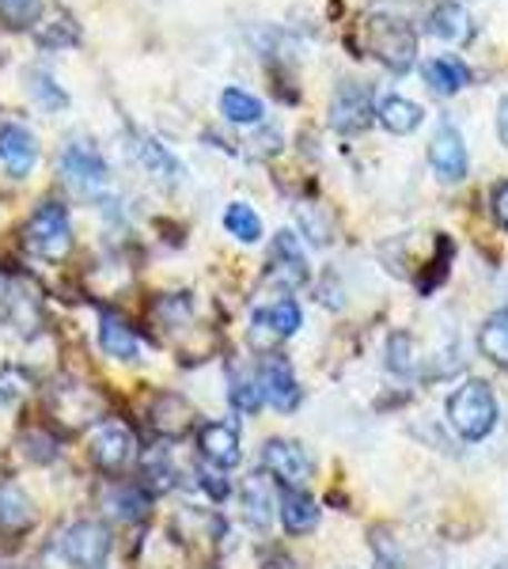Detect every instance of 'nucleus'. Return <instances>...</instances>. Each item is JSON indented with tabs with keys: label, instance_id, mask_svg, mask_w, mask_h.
Here are the masks:
<instances>
[{
	"label": "nucleus",
	"instance_id": "1",
	"mask_svg": "<svg viewBox=\"0 0 508 569\" xmlns=\"http://www.w3.org/2000/svg\"><path fill=\"white\" fill-rule=\"evenodd\" d=\"M357 46L391 72H410L418 58V34L399 16H365L357 27Z\"/></svg>",
	"mask_w": 508,
	"mask_h": 569
},
{
	"label": "nucleus",
	"instance_id": "2",
	"mask_svg": "<svg viewBox=\"0 0 508 569\" xmlns=\"http://www.w3.org/2000/svg\"><path fill=\"white\" fill-rule=\"evenodd\" d=\"M448 421L464 440H482L497 426V399L486 380H467L448 399Z\"/></svg>",
	"mask_w": 508,
	"mask_h": 569
},
{
	"label": "nucleus",
	"instance_id": "3",
	"mask_svg": "<svg viewBox=\"0 0 508 569\" xmlns=\"http://www.w3.org/2000/svg\"><path fill=\"white\" fill-rule=\"evenodd\" d=\"M23 243L34 259H46V262H61L72 247V220H69V209L58 206V201H42L39 209L31 213L23 228Z\"/></svg>",
	"mask_w": 508,
	"mask_h": 569
},
{
	"label": "nucleus",
	"instance_id": "4",
	"mask_svg": "<svg viewBox=\"0 0 508 569\" xmlns=\"http://www.w3.org/2000/svg\"><path fill=\"white\" fill-rule=\"evenodd\" d=\"M58 555L69 569H103L110 558V531L96 520H77L58 536Z\"/></svg>",
	"mask_w": 508,
	"mask_h": 569
},
{
	"label": "nucleus",
	"instance_id": "5",
	"mask_svg": "<svg viewBox=\"0 0 508 569\" xmlns=\"http://www.w3.org/2000/svg\"><path fill=\"white\" fill-rule=\"evenodd\" d=\"M58 171L77 190H84V194H96V190L110 187V168H107L103 152H99L96 144H88V141H69V144H64L61 156H58Z\"/></svg>",
	"mask_w": 508,
	"mask_h": 569
},
{
	"label": "nucleus",
	"instance_id": "6",
	"mask_svg": "<svg viewBox=\"0 0 508 569\" xmlns=\"http://www.w3.org/2000/svg\"><path fill=\"white\" fill-rule=\"evenodd\" d=\"M376 118V103H372V91L365 84H353V80H346L335 99H330V126H335L338 133L353 137L360 130H368Z\"/></svg>",
	"mask_w": 508,
	"mask_h": 569
},
{
	"label": "nucleus",
	"instance_id": "7",
	"mask_svg": "<svg viewBox=\"0 0 508 569\" xmlns=\"http://www.w3.org/2000/svg\"><path fill=\"white\" fill-rule=\"evenodd\" d=\"M262 471L273 475V479L281 486H289V490H303V482L311 479V460L300 445H292V440H266Z\"/></svg>",
	"mask_w": 508,
	"mask_h": 569
},
{
	"label": "nucleus",
	"instance_id": "8",
	"mask_svg": "<svg viewBox=\"0 0 508 569\" xmlns=\"http://www.w3.org/2000/svg\"><path fill=\"white\" fill-rule=\"evenodd\" d=\"M258 383H262L266 402H270L273 410H292L300 402V380H297V372H292L289 357H281V353L262 357V365H258Z\"/></svg>",
	"mask_w": 508,
	"mask_h": 569
},
{
	"label": "nucleus",
	"instance_id": "9",
	"mask_svg": "<svg viewBox=\"0 0 508 569\" xmlns=\"http://www.w3.org/2000/svg\"><path fill=\"white\" fill-rule=\"evenodd\" d=\"M429 163L437 171L440 182H459L467 179V144L459 137L456 126H440L429 141Z\"/></svg>",
	"mask_w": 508,
	"mask_h": 569
},
{
	"label": "nucleus",
	"instance_id": "10",
	"mask_svg": "<svg viewBox=\"0 0 508 569\" xmlns=\"http://www.w3.org/2000/svg\"><path fill=\"white\" fill-rule=\"evenodd\" d=\"M91 463L103 467V471H118L133 460V433L118 421H103V426L91 433Z\"/></svg>",
	"mask_w": 508,
	"mask_h": 569
},
{
	"label": "nucleus",
	"instance_id": "11",
	"mask_svg": "<svg viewBox=\"0 0 508 569\" xmlns=\"http://www.w3.org/2000/svg\"><path fill=\"white\" fill-rule=\"evenodd\" d=\"M198 452H201V460L209 467H217V471H232V467L243 460V452H239V433L232 426H225V421H209V426L198 429Z\"/></svg>",
	"mask_w": 508,
	"mask_h": 569
},
{
	"label": "nucleus",
	"instance_id": "12",
	"mask_svg": "<svg viewBox=\"0 0 508 569\" xmlns=\"http://www.w3.org/2000/svg\"><path fill=\"white\" fill-rule=\"evenodd\" d=\"M129 152L141 160V168L149 171L156 182H168V187H179L182 176H187V168H182L179 160H175L171 149H163L160 141H152V137L145 133H133L129 137Z\"/></svg>",
	"mask_w": 508,
	"mask_h": 569
},
{
	"label": "nucleus",
	"instance_id": "13",
	"mask_svg": "<svg viewBox=\"0 0 508 569\" xmlns=\"http://www.w3.org/2000/svg\"><path fill=\"white\" fill-rule=\"evenodd\" d=\"M303 316H300V305L297 300H277V305H266V308H255L251 316V338H273V342H281V338H292L300 330Z\"/></svg>",
	"mask_w": 508,
	"mask_h": 569
},
{
	"label": "nucleus",
	"instance_id": "14",
	"mask_svg": "<svg viewBox=\"0 0 508 569\" xmlns=\"http://www.w3.org/2000/svg\"><path fill=\"white\" fill-rule=\"evenodd\" d=\"M34 160H39V144H34V137L27 133L23 126H4V130H0V163L8 168V176L12 179L31 176Z\"/></svg>",
	"mask_w": 508,
	"mask_h": 569
},
{
	"label": "nucleus",
	"instance_id": "15",
	"mask_svg": "<svg viewBox=\"0 0 508 569\" xmlns=\"http://www.w3.org/2000/svg\"><path fill=\"white\" fill-rule=\"evenodd\" d=\"M99 350H103L107 357H114V361H137L141 357V338H137V330L126 323V319L110 316V311H103L99 316Z\"/></svg>",
	"mask_w": 508,
	"mask_h": 569
},
{
	"label": "nucleus",
	"instance_id": "16",
	"mask_svg": "<svg viewBox=\"0 0 508 569\" xmlns=\"http://www.w3.org/2000/svg\"><path fill=\"white\" fill-rule=\"evenodd\" d=\"M277 517H281L285 531H292V536H308V531H316V525H319V505L311 501L303 490H289V486H281Z\"/></svg>",
	"mask_w": 508,
	"mask_h": 569
},
{
	"label": "nucleus",
	"instance_id": "17",
	"mask_svg": "<svg viewBox=\"0 0 508 569\" xmlns=\"http://www.w3.org/2000/svg\"><path fill=\"white\" fill-rule=\"evenodd\" d=\"M273 278H281L285 284H300L308 278V259L292 232H277L273 240Z\"/></svg>",
	"mask_w": 508,
	"mask_h": 569
},
{
	"label": "nucleus",
	"instance_id": "18",
	"mask_svg": "<svg viewBox=\"0 0 508 569\" xmlns=\"http://www.w3.org/2000/svg\"><path fill=\"white\" fill-rule=\"evenodd\" d=\"M429 31L437 34L440 42H467L470 39V16L464 4L456 0H445V4L432 8L429 16Z\"/></svg>",
	"mask_w": 508,
	"mask_h": 569
},
{
	"label": "nucleus",
	"instance_id": "19",
	"mask_svg": "<svg viewBox=\"0 0 508 569\" xmlns=\"http://www.w3.org/2000/svg\"><path fill=\"white\" fill-rule=\"evenodd\" d=\"M376 118H380V126L387 133H414L421 126L425 110L418 103H410V99L402 96H387L380 107H376Z\"/></svg>",
	"mask_w": 508,
	"mask_h": 569
},
{
	"label": "nucleus",
	"instance_id": "20",
	"mask_svg": "<svg viewBox=\"0 0 508 569\" xmlns=\"http://www.w3.org/2000/svg\"><path fill=\"white\" fill-rule=\"evenodd\" d=\"M425 84L437 91V96H456L459 88L470 84V72H467L464 61L437 58V61H429V66H425Z\"/></svg>",
	"mask_w": 508,
	"mask_h": 569
},
{
	"label": "nucleus",
	"instance_id": "21",
	"mask_svg": "<svg viewBox=\"0 0 508 569\" xmlns=\"http://www.w3.org/2000/svg\"><path fill=\"white\" fill-rule=\"evenodd\" d=\"M243 517L247 525H251L255 531H266L273 525V498H270V486H266V479H247L243 486Z\"/></svg>",
	"mask_w": 508,
	"mask_h": 569
},
{
	"label": "nucleus",
	"instance_id": "22",
	"mask_svg": "<svg viewBox=\"0 0 508 569\" xmlns=\"http://www.w3.org/2000/svg\"><path fill=\"white\" fill-rule=\"evenodd\" d=\"M220 114L228 118V122H236V126H255V122H262V99H255L251 91H243V88H225L220 91Z\"/></svg>",
	"mask_w": 508,
	"mask_h": 569
},
{
	"label": "nucleus",
	"instance_id": "23",
	"mask_svg": "<svg viewBox=\"0 0 508 569\" xmlns=\"http://www.w3.org/2000/svg\"><path fill=\"white\" fill-rule=\"evenodd\" d=\"M478 350L494 365L508 369V311H494V316L486 319L482 330H478Z\"/></svg>",
	"mask_w": 508,
	"mask_h": 569
},
{
	"label": "nucleus",
	"instance_id": "24",
	"mask_svg": "<svg viewBox=\"0 0 508 569\" xmlns=\"http://www.w3.org/2000/svg\"><path fill=\"white\" fill-rule=\"evenodd\" d=\"M31 525V501L23 498L20 486L0 482V531H23Z\"/></svg>",
	"mask_w": 508,
	"mask_h": 569
},
{
	"label": "nucleus",
	"instance_id": "25",
	"mask_svg": "<svg viewBox=\"0 0 508 569\" xmlns=\"http://www.w3.org/2000/svg\"><path fill=\"white\" fill-rule=\"evenodd\" d=\"M225 228H228V236H236L239 243L262 240V217H258L247 201H232V206L225 209Z\"/></svg>",
	"mask_w": 508,
	"mask_h": 569
},
{
	"label": "nucleus",
	"instance_id": "26",
	"mask_svg": "<svg viewBox=\"0 0 508 569\" xmlns=\"http://www.w3.org/2000/svg\"><path fill=\"white\" fill-rule=\"evenodd\" d=\"M141 479L149 490H171L179 471H175V460L168 448H152V452L141 456Z\"/></svg>",
	"mask_w": 508,
	"mask_h": 569
},
{
	"label": "nucleus",
	"instance_id": "27",
	"mask_svg": "<svg viewBox=\"0 0 508 569\" xmlns=\"http://www.w3.org/2000/svg\"><path fill=\"white\" fill-rule=\"evenodd\" d=\"M228 402H232L236 410H243V415H258L266 402V391H262V383H258V376L236 372L232 383H228Z\"/></svg>",
	"mask_w": 508,
	"mask_h": 569
},
{
	"label": "nucleus",
	"instance_id": "28",
	"mask_svg": "<svg viewBox=\"0 0 508 569\" xmlns=\"http://www.w3.org/2000/svg\"><path fill=\"white\" fill-rule=\"evenodd\" d=\"M110 512H114L118 520H126V525H133V520H141L145 512H149V501H145L141 490H133V486H118V490H110Z\"/></svg>",
	"mask_w": 508,
	"mask_h": 569
},
{
	"label": "nucleus",
	"instance_id": "29",
	"mask_svg": "<svg viewBox=\"0 0 508 569\" xmlns=\"http://www.w3.org/2000/svg\"><path fill=\"white\" fill-rule=\"evenodd\" d=\"M42 20V0H0V23L12 31H27Z\"/></svg>",
	"mask_w": 508,
	"mask_h": 569
},
{
	"label": "nucleus",
	"instance_id": "30",
	"mask_svg": "<svg viewBox=\"0 0 508 569\" xmlns=\"http://www.w3.org/2000/svg\"><path fill=\"white\" fill-rule=\"evenodd\" d=\"M27 80H31V96H34V103H39L42 110H64V103H69V96L53 84V77L50 72H39V69H31L27 72Z\"/></svg>",
	"mask_w": 508,
	"mask_h": 569
},
{
	"label": "nucleus",
	"instance_id": "31",
	"mask_svg": "<svg viewBox=\"0 0 508 569\" xmlns=\"http://www.w3.org/2000/svg\"><path fill=\"white\" fill-rule=\"evenodd\" d=\"M387 369L395 376H410L414 372V346L406 335H391L387 338Z\"/></svg>",
	"mask_w": 508,
	"mask_h": 569
},
{
	"label": "nucleus",
	"instance_id": "32",
	"mask_svg": "<svg viewBox=\"0 0 508 569\" xmlns=\"http://www.w3.org/2000/svg\"><path fill=\"white\" fill-rule=\"evenodd\" d=\"M376 569H406L402 550L395 547L391 536H376Z\"/></svg>",
	"mask_w": 508,
	"mask_h": 569
},
{
	"label": "nucleus",
	"instance_id": "33",
	"mask_svg": "<svg viewBox=\"0 0 508 569\" xmlns=\"http://www.w3.org/2000/svg\"><path fill=\"white\" fill-rule=\"evenodd\" d=\"M80 39V31H77V23H72V20H58V23H53V31H39V42L42 46H50V50H53V46H72V42H77Z\"/></svg>",
	"mask_w": 508,
	"mask_h": 569
},
{
	"label": "nucleus",
	"instance_id": "34",
	"mask_svg": "<svg viewBox=\"0 0 508 569\" xmlns=\"http://www.w3.org/2000/svg\"><path fill=\"white\" fill-rule=\"evenodd\" d=\"M201 490H206L212 501H225L228 493H232V486H228L225 471H217V467H212V471H201Z\"/></svg>",
	"mask_w": 508,
	"mask_h": 569
},
{
	"label": "nucleus",
	"instance_id": "35",
	"mask_svg": "<svg viewBox=\"0 0 508 569\" xmlns=\"http://www.w3.org/2000/svg\"><path fill=\"white\" fill-rule=\"evenodd\" d=\"M489 209H494V220L508 232V182H497L494 198H489Z\"/></svg>",
	"mask_w": 508,
	"mask_h": 569
},
{
	"label": "nucleus",
	"instance_id": "36",
	"mask_svg": "<svg viewBox=\"0 0 508 569\" xmlns=\"http://www.w3.org/2000/svg\"><path fill=\"white\" fill-rule=\"evenodd\" d=\"M497 137H501V144L508 149V96L501 99V107H497Z\"/></svg>",
	"mask_w": 508,
	"mask_h": 569
},
{
	"label": "nucleus",
	"instance_id": "37",
	"mask_svg": "<svg viewBox=\"0 0 508 569\" xmlns=\"http://www.w3.org/2000/svg\"><path fill=\"white\" fill-rule=\"evenodd\" d=\"M266 569H297V562H292V558H285V555H273L270 562H266Z\"/></svg>",
	"mask_w": 508,
	"mask_h": 569
},
{
	"label": "nucleus",
	"instance_id": "38",
	"mask_svg": "<svg viewBox=\"0 0 508 569\" xmlns=\"http://www.w3.org/2000/svg\"><path fill=\"white\" fill-rule=\"evenodd\" d=\"M8 297H12V281H8L4 273H0V308L8 305Z\"/></svg>",
	"mask_w": 508,
	"mask_h": 569
}]
</instances>
